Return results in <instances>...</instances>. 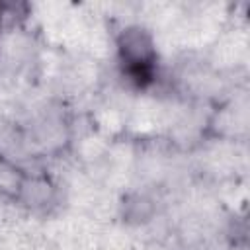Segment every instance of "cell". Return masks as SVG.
Here are the masks:
<instances>
[{
    "instance_id": "1",
    "label": "cell",
    "mask_w": 250,
    "mask_h": 250,
    "mask_svg": "<svg viewBox=\"0 0 250 250\" xmlns=\"http://www.w3.org/2000/svg\"><path fill=\"white\" fill-rule=\"evenodd\" d=\"M117 55L123 76L135 86L145 88L156 78V47L152 35L141 27H125L117 37Z\"/></svg>"
},
{
    "instance_id": "3",
    "label": "cell",
    "mask_w": 250,
    "mask_h": 250,
    "mask_svg": "<svg viewBox=\"0 0 250 250\" xmlns=\"http://www.w3.org/2000/svg\"><path fill=\"white\" fill-rule=\"evenodd\" d=\"M125 215L129 221L145 223L152 215V203L145 195H135L129 203H125Z\"/></svg>"
},
{
    "instance_id": "2",
    "label": "cell",
    "mask_w": 250,
    "mask_h": 250,
    "mask_svg": "<svg viewBox=\"0 0 250 250\" xmlns=\"http://www.w3.org/2000/svg\"><path fill=\"white\" fill-rule=\"evenodd\" d=\"M16 199H20L23 205H27L31 209L47 207L55 199V186L51 184V180L47 176L23 172Z\"/></svg>"
}]
</instances>
